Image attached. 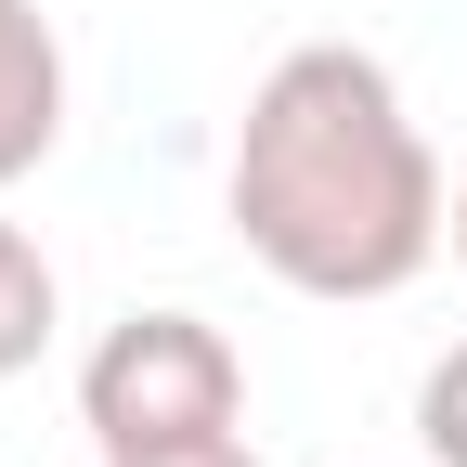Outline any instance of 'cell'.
Masks as SVG:
<instances>
[{"label":"cell","instance_id":"1","mask_svg":"<svg viewBox=\"0 0 467 467\" xmlns=\"http://www.w3.org/2000/svg\"><path fill=\"white\" fill-rule=\"evenodd\" d=\"M221 208L247 234V260L299 299H402L454 247V182L416 130V104L350 39H299L247 91Z\"/></svg>","mask_w":467,"mask_h":467},{"label":"cell","instance_id":"2","mask_svg":"<svg viewBox=\"0 0 467 467\" xmlns=\"http://www.w3.org/2000/svg\"><path fill=\"white\" fill-rule=\"evenodd\" d=\"M78 429H91V454L221 441V429H247V364H234V337L208 312H130L78 364Z\"/></svg>","mask_w":467,"mask_h":467},{"label":"cell","instance_id":"3","mask_svg":"<svg viewBox=\"0 0 467 467\" xmlns=\"http://www.w3.org/2000/svg\"><path fill=\"white\" fill-rule=\"evenodd\" d=\"M52 143H66V39L39 0H0V195L52 169Z\"/></svg>","mask_w":467,"mask_h":467},{"label":"cell","instance_id":"4","mask_svg":"<svg viewBox=\"0 0 467 467\" xmlns=\"http://www.w3.org/2000/svg\"><path fill=\"white\" fill-rule=\"evenodd\" d=\"M52 325H66V285H52V260H39L26 221H0V377H26L52 350Z\"/></svg>","mask_w":467,"mask_h":467},{"label":"cell","instance_id":"5","mask_svg":"<svg viewBox=\"0 0 467 467\" xmlns=\"http://www.w3.org/2000/svg\"><path fill=\"white\" fill-rule=\"evenodd\" d=\"M416 441H429V467H467V337L416 377Z\"/></svg>","mask_w":467,"mask_h":467},{"label":"cell","instance_id":"6","mask_svg":"<svg viewBox=\"0 0 467 467\" xmlns=\"http://www.w3.org/2000/svg\"><path fill=\"white\" fill-rule=\"evenodd\" d=\"M104 467H260L247 429H221V441H169V454H104Z\"/></svg>","mask_w":467,"mask_h":467},{"label":"cell","instance_id":"7","mask_svg":"<svg viewBox=\"0 0 467 467\" xmlns=\"http://www.w3.org/2000/svg\"><path fill=\"white\" fill-rule=\"evenodd\" d=\"M454 273H467V169H454Z\"/></svg>","mask_w":467,"mask_h":467}]
</instances>
